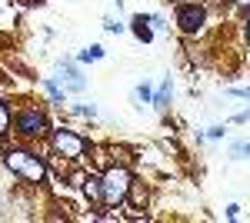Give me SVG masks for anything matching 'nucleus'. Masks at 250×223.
<instances>
[{
    "mask_svg": "<svg viewBox=\"0 0 250 223\" xmlns=\"http://www.w3.org/2000/svg\"><path fill=\"white\" fill-rule=\"evenodd\" d=\"M100 183H104V203L117 206V203L127 200V193H130V186H134V177H130L127 167H110L100 177Z\"/></svg>",
    "mask_w": 250,
    "mask_h": 223,
    "instance_id": "f257e3e1",
    "label": "nucleus"
},
{
    "mask_svg": "<svg viewBox=\"0 0 250 223\" xmlns=\"http://www.w3.org/2000/svg\"><path fill=\"white\" fill-rule=\"evenodd\" d=\"M3 163L14 170L17 177H23V180H30V183H40L43 177H47V167L40 163L34 153H27V150H10L7 157H3Z\"/></svg>",
    "mask_w": 250,
    "mask_h": 223,
    "instance_id": "f03ea898",
    "label": "nucleus"
},
{
    "mask_svg": "<svg viewBox=\"0 0 250 223\" xmlns=\"http://www.w3.org/2000/svg\"><path fill=\"white\" fill-rule=\"evenodd\" d=\"M14 127H17V133H23V137H40V133L47 130V120H43L40 110H20L17 117H14Z\"/></svg>",
    "mask_w": 250,
    "mask_h": 223,
    "instance_id": "7ed1b4c3",
    "label": "nucleus"
},
{
    "mask_svg": "<svg viewBox=\"0 0 250 223\" xmlns=\"http://www.w3.org/2000/svg\"><path fill=\"white\" fill-rule=\"evenodd\" d=\"M54 150H57L60 157H67V160H77L80 153H83V140L74 130H57L54 133Z\"/></svg>",
    "mask_w": 250,
    "mask_h": 223,
    "instance_id": "20e7f679",
    "label": "nucleus"
},
{
    "mask_svg": "<svg viewBox=\"0 0 250 223\" xmlns=\"http://www.w3.org/2000/svg\"><path fill=\"white\" fill-rule=\"evenodd\" d=\"M204 20H207V14H204V7H193V3H184V7L177 10V23H180V30H184V34H197V30L204 27Z\"/></svg>",
    "mask_w": 250,
    "mask_h": 223,
    "instance_id": "39448f33",
    "label": "nucleus"
},
{
    "mask_svg": "<svg viewBox=\"0 0 250 223\" xmlns=\"http://www.w3.org/2000/svg\"><path fill=\"white\" fill-rule=\"evenodd\" d=\"M134 34H137V40H144V43H150L154 40V30H150V17H144V14H137L134 20Z\"/></svg>",
    "mask_w": 250,
    "mask_h": 223,
    "instance_id": "423d86ee",
    "label": "nucleus"
},
{
    "mask_svg": "<svg viewBox=\"0 0 250 223\" xmlns=\"http://www.w3.org/2000/svg\"><path fill=\"white\" fill-rule=\"evenodd\" d=\"M60 70H63V80H67V90H83V87H87V83H83V77H80L67 60L60 63Z\"/></svg>",
    "mask_w": 250,
    "mask_h": 223,
    "instance_id": "0eeeda50",
    "label": "nucleus"
},
{
    "mask_svg": "<svg viewBox=\"0 0 250 223\" xmlns=\"http://www.w3.org/2000/svg\"><path fill=\"white\" fill-rule=\"evenodd\" d=\"M83 190H87L90 200H104V183H100V177H83Z\"/></svg>",
    "mask_w": 250,
    "mask_h": 223,
    "instance_id": "6e6552de",
    "label": "nucleus"
},
{
    "mask_svg": "<svg viewBox=\"0 0 250 223\" xmlns=\"http://www.w3.org/2000/svg\"><path fill=\"white\" fill-rule=\"evenodd\" d=\"M167 100H170V80H164L160 93L154 97V107H160V110H164V107H167Z\"/></svg>",
    "mask_w": 250,
    "mask_h": 223,
    "instance_id": "1a4fd4ad",
    "label": "nucleus"
},
{
    "mask_svg": "<svg viewBox=\"0 0 250 223\" xmlns=\"http://www.w3.org/2000/svg\"><path fill=\"white\" fill-rule=\"evenodd\" d=\"M7 127H10V110H7V103L0 100V137L7 133Z\"/></svg>",
    "mask_w": 250,
    "mask_h": 223,
    "instance_id": "9d476101",
    "label": "nucleus"
},
{
    "mask_svg": "<svg viewBox=\"0 0 250 223\" xmlns=\"http://www.w3.org/2000/svg\"><path fill=\"white\" fill-rule=\"evenodd\" d=\"M100 57H104V47H87V50H83V54H80V60H100Z\"/></svg>",
    "mask_w": 250,
    "mask_h": 223,
    "instance_id": "9b49d317",
    "label": "nucleus"
},
{
    "mask_svg": "<svg viewBox=\"0 0 250 223\" xmlns=\"http://www.w3.org/2000/svg\"><path fill=\"white\" fill-rule=\"evenodd\" d=\"M43 87L50 90V97H54V100H63V93H60V87H57V83H54V80H50V77L43 80Z\"/></svg>",
    "mask_w": 250,
    "mask_h": 223,
    "instance_id": "f8f14e48",
    "label": "nucleus"
},
{
    "mask_svg": "<svg viewBox=\"0 0 250 223\" xmlns=\"http://www.w3.org/2000/svg\"><path fill=\"white\" fill-rule=\"evenodd\" d=\"M137 97H140V100H150V103H154V93H150V87H137Z\"/></svg>",
    "mask_w": 250,
    "mask_h": 223,
    "instance_id": "ddd939ff",
    "label": "nucleus"
},
{
    "mask_svg": "<svg viewBox=\"0 0 250 223\" xmlns=\"http://www.w3.org/2000/svg\"><path fill=\"white\" fill-rule=\"evenodd\" d=\"M104 27H107V30H110V34H120V30H124V23H114V20H107V23H104Z\"/></svg>",
    "mask_w": 250,
    "mask_h": 223,
    "instance_id": "4468645a",
    "label": "nucleus"
},
{
    "mask_svg": "<svg viewBox=\"0 0 250 223\" xmlns=\"http://www.w3.org/2000/svg\"><path fill=\"white\" fill-rule=\"evenodd\" d=\"M233 97H247V100H250V87H233Z\"/></svg>",
    "mask_w": 250,
    "mask_h": 223,
    "instance_id": "2eb2a0df",
    "label": "nucleus"
},
{
    "mask_svg": "<svg viewBox=\"0 0 250 223\" xmlns=\"http://www.w3.org/2000/svg\"><path fill=\"white\" fill-rule=\"evenodd\" d=\"M144 200H147V193H144V190H137V193H134V203L144 206Z\"/></svg>",
    "mask_w": 250,
    "mask_h": 223,
    "instance_id": "dca6fc26",
    "label": "nucleus"
},
{
    "mask_svg": "<svg viewBox=\"0 0 250 223\" xmlns=\"http://www.w3.org/2000/svg\"><path fill=\"white\" fill-rule=\"evenodd\" d=\"M233 120H237V123H247V120H250V110H244V113H237V117H233Z\"/></svg>",
    "mask_w": 250,
    "mask_h": 223,
    "instance_id": "f3484780",
    "label": "nucleus"
},
{
    "mask_svg": "<svg viewBox=\"0 0 250 223\" xmlns=\"http://www.w3.org/2000/svg\"><path fill=\"white\" fill-rule=\"evenodd\" d=\"M233 153H250V143H237V147H233Z\"/></svg>",
    "mask_w": 250,
    "mask_h": 223,
    "instance_id": "a211bd4d",
    "label": "nucleus"
},
{
    "mask_svg": "<svg viewBox=\"0 0 250 223\" xmlns=\"http://www.w3.org/2000/svg\"><path fill=\"white\" fill-rule=\"evenodd\" d=\"M237 3H244V7H250V0H237Z\"/></svg>",
    "mask_w": 250,
    "mask_h": 223,
    "instance_id": "6ab92c4d",
    "label": "nucleus"
},
{
    "mask_svg": "<svg viewBox=\"0 0 250 223\" xmlns=\"http://www.w3.org/2000/svg\"><path fill=\"white\" fill-rule=\"evenodd\" d=\"M247 40H250V20H247Z\"/></svg>",
    "mask_w": 250,
    "mask_h": 223,
    "instance_id": "aec40b11",
    "label": "nucleus"
}]
</instances>
